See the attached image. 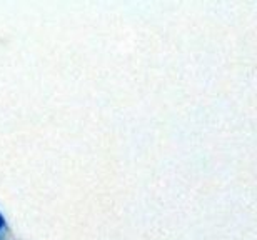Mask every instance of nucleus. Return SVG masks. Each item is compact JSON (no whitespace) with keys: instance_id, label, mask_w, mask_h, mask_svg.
Segmentation results:
<instances>
[{"instance_id":"f257e3e1","label":"nucleus","mask_w":257,"mask_h":240,"mask_svg":"<svg viewBox=\"0 0 257 240\" xmlns=\"http://www.w3.org/2000/svg\"><path fill=\"white\" fill-rule=\"evenodd\" d=\"M5 227V218L2 217V213H0V230H4Z\"/></svg>"}]
</instances>
